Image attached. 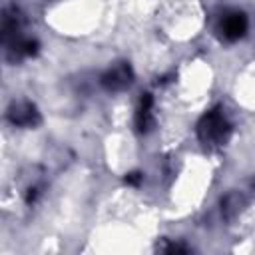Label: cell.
Masks as SVG:
<instances>
[{
  "mask_svg": "<svg viewBox=\"0 0 255 255\" xmlns=\"http://www.w3.org/2000/svg\"><path fill=\"white\" fill-rule=\"evenodd\" d=\"M131 80H133V72L128 64H118L102 76V84L108 90H124L126 86L131 84Z\"/></svg>",
  "mask_w": 255,
  "mask_h": 255,
  "instance_id": "obj_3",
  "label": "cell"
},
{
  "mask_svg": "<svg viewBox=\"0 0 255 255\" xmlns=\"http://www.w3.org/2000/svg\"><path fill=\"white\" fill-rule=\"evenodd\" d=\"M8 120L16 126L22 128H32L36 124H40V114L36 110V106H32L30 102H18L12 104L8 110Z\"/></svg>",
  "mask_w": 255,
  "mask_h": 255,
  "instance_id": "obj_2",
  "label": "cell"
},
{
  "mask_svg": "<svg viewBox=\"0 0 255 255\" xmlns=\"http://www.w3.org/2000/svg\"><path fill=\"white\" fill-rule=\"evenodd\" d=\"M153 98L151 94H143L141 100H139V108H137V114H135V126L141 133H147L151 128H153Z\"/></svg>",
  "mask_w": 255,
  "mask_h": 255,
  "instance_id": "obj_5",
  "label": "cell"
},
{
  "mask_svg": "<svg viewBox=\"0 0 255 255\" xmlns=\"http://www.w3.org/2000/svg\"><path fill=\"white\" fill-rule=\"evenodd\" d=\"M141 179H143V175L139 171H131V173L126 175V183H129V185H139Z\"/></svg>",
  "mask_w": 255,
  "mask_h": 255,
  "instance_id": "obj_7",
  "label": "cell"
},
{
  "mask_svg": "<svg viewBox=\"0 0 255 255\" xmlns=\"http://www.w3.org/2000/svg\"><path fill=\"white\" fill-rule=\"evenodd\" d=\"M229 133H231V126L219 108L209 110L197 124V135H199L201 143H205L209 147L223 145L229 139Z\"/></svg>",
  "mask_w": 255,
  "mask_h": 255,
  "instance_id": "obj_1",
  "label": "cell"
},
{
  "mask_svg": "<svg viewBox=\"0 0 255 255\" xmlns=\"http://www.w3.org/2000/svg\"><path fill=\"white\" fill-rule=\"evenodd\" d=\"M247 32V16L243 12H229L221 20V34L227 40H239Z\"/></svg>",
  "mask_w": 255,
  "mask_h": 255,
  "instance_id": "obj_4",
  "label": "cell"
},
{
  "mask_svg": "<svg viewBox=\"0 0 255 255\" xmlns=\"http://www.w3.org/2000/svg\"><path fill=\"white\" fill-rule=\"evenodd\" d=\"M243 203H245L243 195L237 193V191H233V193L225 195V199L221 201V211L225 213V217H233V215L243 207Z\"/></svg>",
  "mask_w": 255,
  "mask_h": 255,
  "instance_id": "obj_6",
  "label": "cell"
}]
</instances>
